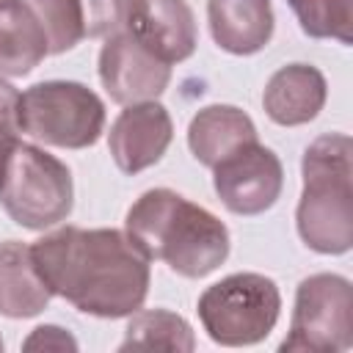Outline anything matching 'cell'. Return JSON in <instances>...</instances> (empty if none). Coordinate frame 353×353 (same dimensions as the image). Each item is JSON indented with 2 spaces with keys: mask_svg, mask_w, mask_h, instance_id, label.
<instances>
[{
  "mask_svg": "<svg viewBox=\"0 0 353 353\" xmlns=\"http://www.w3.org/2000/svg\"><path fill=\"white\" fill-rule=\"evenodd\" d=\"M19 132L61 149H85L105 130V105L83 83L47 80L19 94Z\"/></svg>",
  "mask_w": 353,
  "mask_h": 353,
  "instance_id": "obj_5",
  "label": "cell"
},
{
  "mask_svg": "<svg viewBox=\"0 0 353 353\" xmlns=\"http://www.w3.org/2000/svg\"><path fill=\"white\" fill-rule=\"evenodd\" d=\"M248 141H256V127L234 105H210L199 110L188 127V146L193 157L210 168Z\"/></svg>",
  "mask_w": 353,
  "mask_h": 353,
  "instance_id": "obj_15",
  "label": "cell"
},
{
  "mask_svg": "<svg viewBox=\"0 0 353 353\" xmlns=\"http://www.w3.org/2000/svg\"><path fill=\"white\" fill-rule=\"evenodd\" d=\"M193 347L196 339L188 320L168 309L135 312V317L127 325L124 342L119 345V350H176V353H188Z\"/></svg>",
  "mask_w": 353,
  "mask_h": 353,
  "instance_id": "obj_17",
  "label": "cell"
},
{
  "mask_svg": "<svg viewBox=\"0 0 353 353\" xmlns=\"http://www.w3.org/2000/svg\"><path fill=\"white\" fill-rule=\"evenodd\" d=\"M124 30L168 66L196 50V19L185 0H132Z\"/></svg>",
  "mask_w": 353,
  "mask_h": 353,
  "instance_id": "obj_11",
  "label": "cell"
},
{
  "mask_svg": "<svg viewBox=\"0 0 353 353\" xmlns=\"http://www.w3.org/2000/svg\"><path fill=\"white\" fill-rule=\"evenodd\" d=\"M212 185L229 212L259 215L276 204L284 185V168L268 146L248 141L212 165Z\"/></svg>",
  "mask_w": 353,
  "mask_h": 353,
  "instance_id": "obj_8",
  "label": "cell"
},
{
  "mask_svg": "<svg viewBox=\"0 0 353 353\" xmlns=\"http://www.w3.org/2000/svg\"><path fill=\"white\" fill-rule=\"evenodd\" d=\"M215 44L232 55H254L273 36L270 0H207Z\"/></svg>",
  "mask_w": 353,
  "mask_h": 353,
  "instance_id": "obj_13",
  "label": "cell"
},
{
  "mask_svg": "<svg viewBox=\"0 0 353 353\" xmlns=\"http://www.w3.org/2000/svg\"><path fill=\"white\" fill-rule=\"evenodd\" d=\"M130 8H132V0H80L85 36L97 39V36H113L124 30Z\"/></svg>",
  "mask_w": 353,
  "mask_h": 353,
  "instance_id": "obj_20",
  "label": "cell"
},
{
  "mask_svg": "<svg viewBox=\"0 0 353 353\" xmlns=\"http://www.w3.org/2000/svg\"><path fill=\"white\" fill-rule=\"evenodd\" d=\"M11 3H17V0H0V8H6V6H11Z\"/></svg>",
  "mask_w": 353,
  "mask_h": 353,
  "instance_id": "obj_23",
  "label": "cell"
},
{
  "mask_svg": "<svg viewBox=\"0 0 353 353\" xmlns=\"http://www.w3.org/2000/svg\"><path fill=\"white\" fill-rule=\"evenodd\" d=\"M99 80L113 102L135 105V102L157 99L165 91L171 80V66L163 63L157 55H152L127 30H119L108 36V41L102 44Z\"/></svg>",
  "mask_w": 353,
  "mask_h": 353,
  "instance_id": "obj_9",
  "label": "cell"
},
{
  "mask_svg": "<svg viewBox=\"0 0 353 353\" xmlns=\"http://www.w3.org/2000/svg\"><path fill=\"white\" fill-rule=\"evenodd\" d=\"M50 55L47 33L33 11L17 0L0 8V77H22Z\"/></svg>",
  "mask_w": 353,
  "mask_h": 353,
  "instance_id": "obj_16",
  "label": "cell"
},
{
  "mask_svg": "<svg viewBox=\"0 0 353 353\" xmlns=\"http://www.w3.org/2000/svg\"><path fill=\"white\" fill-rule=\"evenodd\" d=\"M353 342V287L336 273H317L298 284L284 353H339Z\"/></svg>",
  "mask_w": 353,
  "mask_h": 353,
  "instance_id": "obj_7",
  "label": "cell"
},
{
  "mask_svg": "<svg viewBox=\"0 0 353 353\" xmlns=\"http://www.w3.org/2000/svg\"><path fill=\"white\" fill-rule=\"evenodd\" d=\"M353 143L342 132L320 135L303 152V190L295 212L301 240L317 254H345L353 245Z\"/></svg>",
  "mask_w": 353,
  "mask_h": 353,
  "instance_id": "obj_3",
  "label": "cell"
},
{
  "mask_svg": "<svg viewBox=\"0 0 353 353\" xmlns=\"http://www.w3.org/2000/svg\"><path fill=\"white\" fill-rule=\"evenodd\" d=\"M52 295L94 317L135 314L149 292V259L119 229L63 226L30 245Z\"/></svg>",
  "mask_w": 353,
  "mask_h": 353,
  "instance_id": "obj_1",
  "label": "cell"
},
{
  "mask_svg": "<svg viewBox=\"0 0 353 353\" xmlns=\"http://www.w3.org/2000/svg\"><path fill=\"white\" fill-rule=\"evenodd\" d=\"M325 77L309 63H287L265 85V113L281 127H298L312 121L325 105Z\"/></svg>",
  "mask_w": 353,
  "mask_h": 353,
  "instance_id": "obj_12",
  "label": "cell"
},
{
  "mask_svg": "<svg viewBox=\"0 0 353 353\" xmlns=\"http://www.w3.org/2000/svg\"><path fill=\"white\" fill-rule=\"evenodd\" d=\"M25 350H74L77 342L58 325H39L22 345Z\"/></svg>",
  "mask_w": 353,
  "mask_h": 353,
  "instance_id": "obj_22",
  "label": "cell"
},
{
  "mask_svg": "<svg viewBox=\"0 0 353 353\" xmlns=\"http://www.w3.org/2000/svg\"><path fill=\"white\" fill-rule=\"evenodd\" d=\"M0 204L14 223L25 229H50L72 212V174L58 157L19 141L0 179Z\"/></svg>",
  "mask_w": 353,
  "mask_h": 353,
  "instance_id": "obj_4",
  "label": "cell"
},
{
  "mask_svg": "<svg viewBox=\"0 0 353 353\" xmlns=\"http://www.w3.org/2000/svg\"><path fill=\"white\" fill-rule=\"evenodd\" d=\"M301 22V30L312 39L353 41V0H287Z\"/></svg>",
  "mask_w": 353,
  "mask_h": 353,
  "instance_id": "obj_18",
  "label": "cell"
},
{
  "mask_svg": "<svg viewBox=\"0 0 353 353\" xmlns=\"http://www.w3.org/2000/svg\"><path fill=\"white\" fill-rule=\"evenodd\" d=\"M174 135V124L168 110L149 99V102H135L127 105V110L119 113V119L110 127L108 135V149L113 154V163L124 174H138L149 165H154Z\"/></svg>",
  "mask_w": 353,
  "mask_h": 353,
  "instance_id": "obj_10",
  "label": "cell"
},
{
  "mask_svg": "<svg viewBox=\"0 0 353 353\" xmlns=\"http://www.w3.org/2000/svg\"><path fill=\"white\" fill-rule=\"evenodd\" d=\"M19 91L0 77V179L6 171V163L19 143Z\"/></svg>",
  "mask_w": 353,
  "mask_h": 353,
  "instance_id": "obj_21",
  "label": "cell"
},
{
  "mask_svg": "<svg viewBox=\"0 0 353 353\" xmlns=\"http://www.w3.org/2000/svg\"><path fill=\"white\" fill-rule=\"evenodd\" d=\"M52 292L39 276L30 245L19 240L0 243V314L6 317H33L50 303Z\"/></svg>",
  "mask_w": 353,
  "mask_h": 353,
  "instance_id": "obj_14",
  "label": "cell"
},
{
  "mask_svg": "<svg viewBox=\"0 0 353 353\" xmlns=\"http://www.w3.org/2000/svg\"><path fill=\"white\" fill-rule=\"evenodd\" d=\"M47 33L50 52H66L85 39L80 0H22Z\"/></svg>",
  "mask_w": 353,
  "mask_h": 353,
  "instance_id": "obj_19",
  "label": "cell"
},
{
  "mask_svg": "<svg viewBox=\"0 0 353 353\" xmlns=\"http://www.w3.org/2000/svg\"><path fill=\"white\" fill-rule=\"evenodd\" d=\"M281 295L262 273H232L199 298V317L212 342L226 347L256 345L279 323Z\"/></svg>",
  "mask_w": 353,
  "mask_h": 353,
  "instance_id": "obj_6",
  "label": "cell"
},
{
  "mask_svg": "<svg viewBox=\"0 0 353 353\" xmlns=\"http://www.w3.org/2000/svg\"><path fill=\"white\" fill-rule=\"evenodd\" d=\"M124 232L146 259H160L185 279H201L229 256L223 221L168 188L146 190L130 207Z\"/></svg>",
  "mask_w": 353,
  "mask_h": 353,
  "instance_id": "obj_2",
  "label": "cell"
},
{
  "mask_svg": "<svg viewBox=\"0 0 353 353\" xmlns=\"http://www.w3.org/2000/svg\"><path fill=\"white\" fill-rule=\"evenodd\" d=\"M0 350H3V339H0Z\"/></svg>",
  "mask_w": 353,
  "mask_h": 353,
  "instance_id": "obj_24",
  "label": "cell"
}]
</instances>
